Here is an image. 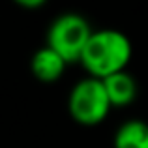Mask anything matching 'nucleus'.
<instances>
[{"mask_svg":"<svg viewBox=\"0 0 148 148\" xmlns=\"http://www.w3.org/2000/svg\"><path fill=\"white\" fill-rule=\"evenodd\" d=\"M131 58V41L114 28L94 30L81 54V64L96 79H107L118 71H126Z\"/></svg>","mask_w":148,"mask_h":148,"instance_id":"obj_1","label":"nucleus"},{"mask_svg":"<svg viewBox=\"0 0 148 148\" xmlns=\"http://www.w3.org/2000/svg\"><path fill=\"white\" fill-rule=\"evenodd\" d=\"M92 32L88 21L79 13H62L51 23L47 32V47L56 51L68 64L81 60Z\"/></svg>","mask_w":148,"mask_h":148,"instance_id":"obj_2","label":"nucleus"},{"mask_svg":"<svg viewBox=\"0 0 148 148\" xmlns=\"http://www.w3.org/2000/svg\"><path fill=\"white\" fill-rule=\"evenodd\" d=\"M68 109L71 118L83 126L101 124L112 109L109 96L105 92L103 81L96 77H86L79 81L69 92Z\"/></svg>","mask_w":148,"mask_h":148,"instance_id":"obj_3","label":"nucleus"},{"mask_svg":"<svg viewBox=\"0 0 148 148\" xmlns=\"http://www.w3.org/2000/svg\"><path fill=\"white\" fill-rule=\"evenodd\" d=\"M68 62L51 47H41L40 51H36L30 60V69H32L34 77L41 83H54L58 81L66 71Z\"/></svg>","mask_w":148,"mask_h":148,"instance_id":"obj_4","label":"nucleus"},{"mask_svg":"<svg viewBox=\"0 0 148 148\" xmlns=\"http://www.w3.org/2000/svg\"><path fill=\"white\" fill-rule=\"evenodd\" d=\"M103 86L112 107H126L137 98V81L127 71H118L103 79Z\"/></svg>","mask_w":148,"mask_h":148,"instance_id":"obj_5","label":"nucleus"},{"mask_svg":"<svg viewBox=\"0 0 148 148\" xmlns=\"http://www.w3.org/2000/svg\"><path fill=\"white\" fill-rule=\"evenodd\" d=\"M114 148H148V124L143 120H127L116 130Z\"/></svg>","mask_w":148,"mask_h":148,"instance_id":"obj_6","label":"nucleus"},{"mask_svg":"<svg viewBox=\"0 0 148 148\" xmlns=\"http://www.w3.org/2000/svg\"><path fill=\"white\" fill-rule=\"evenodd\" d=\"M19 6H23V8H26V10H34V8H41V6H43V0H30V2H28V0H19Z\"/></svg>","mask_w":148,"mask_h":148,"instance_id":"obj_7","label":"nucleus"}]
</instances>
